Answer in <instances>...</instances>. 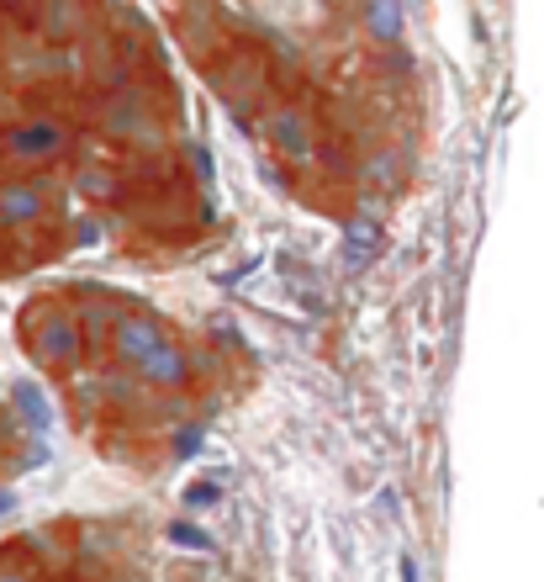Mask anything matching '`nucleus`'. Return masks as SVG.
<instances>
[{
	"mask_svg": "<svg viewBox=\"0 0 544 582\" xmlns=\"http://www.w3.org/2000/svg\"><path fill=\"white\" fill-rule=\"evenodd\" d=\"M165 340H169V334H165V323H159V318L127 313V318H122V329L112 334V355H117L122 371H133V376H138L143 361H148V355H154Z\"/></svg>",
	"mask_w": 544,
	"mask_h": 582,
	"instance_id": "5",
	"label": "nucleus"
},
{
	"mask_svg": "<svg viewBox=\"0 0 544 582\" xmlns=\"http://www.w3.org/2000/svg\"><path fill=\"white\" fill-rule=\"evenodd\" d=\"M17 509V492H11V487H0V513H11Z\"/></svg>",
	"mask_w": 544,
	"mask_h": 582,
	"instance_id": "17",
	"label": "nucleus"
},
{
	"mask_svg": "<svg viewBox=\"0 0 544 582\" xmlns=\"http://www.w3.org/2000/svg\"><path fill=\"white\" fill-rule=\"evenodd\" d=\"M22 329H27V350H32L38 365H48V371H70V365H80V355L91 350L80 318H74L70 308H53V302H38V308L27 313Z\"/></svg>",
	"mask_w": 544,
	"mask_h": 582,
	"instance_id": "1",
	"label": "nucleus"
},
{
	"mask_svg": "<svg viewBox=\"0 0 544 582\" xmlns=\"http://www.w3.org/2000/svg\"><path fill=\"white\" fill-rule=\"evenodd\" d=\"M359 17H365V27H370L376 43H391V38L402 32V6H365Z\"/></svg>",
	"mask_w": 544,
	"mask_h": 582,
	"instance_id": "11",
	"label": "nucleus"
},
{
	"mask_svg": "<svg viewBox=\"0 0 544 582\" xmlns=\"http://www.w3.org/2000/svg\"><path fill=\"white\" fill-rule=\"evenodd\" d=\"M95 122H101L106 138H127V144H138V138H159V117L148 112V101H143L138 91H117V96H106L101 101V112H95Z\"/></svg>",
	"mask_w": 544,
	"mask_h": 582,
	"instance_id": "4",
	"label": "nucleus"
},
{
	"mask_svg": "<svg viewBox=\"0 0 544 582\" xmlns=\"http://www.w3.org/2000/svg\"><path fill=\"white\" fill-rule=\"evenodd\" d=\"M80 191H85V196H101V201H106V196H117V175L106 170V165H95V170H80Z\"/></svg>",
	"mask_w": 544,
	"mask_h": 582,
	"instance_id": "13",
	"label": "nucleus"
},
{
	"mask_svg": "<svg viewBox=\"0 0 544 582\" xmlns=\"http://www.w3.org/2000/svg\"><path fill=\"white\" fill-rule=\"evenodd\" d=\"M217 80V96H228L233 106H243V96H254V91H264V59H254V53H222V64L212 70Z\"/></svg>",
	"mask_w": 544,
	"mask_h": 582,
	"instance_id": "7",
	"label": "nucleus"
},
{
	"mask_svg": "<svg viewBox=\"0 0 544 582\" xmlns=\"http://www.w3.org/2000/svg\"><path fill=\"white\" fill-rule=\"evenodd\" d=\"M380 254V212H355L344 228V270H365Z\"/></svg>",
	"mask_w": 544,
	"mask_h": 582,
	"instance_id": "9",
	"label": "nucleus"
},
{
	"mask_svg": "<svg viewBox=\"0 0 544 582\" xmlns=\"http://www.w3.org/2000/svg\"><path fill=\"white\" fill-rule=\"evenodd\" d=\"M11 403H17V413H22V424L32 435H48V429H53V403L43 397L38 382H11Z\"/></svg>",
	"mask_w": 544,
	"mask_h": 582,
	"instance_id": "10",
	"label": "nucleus"
},
{
	"mask_svg": "<svg viewBox=\"0 0 544 582\" xmlns=\"http://www.w3.org/2000/svg\"><path fill=\"white\" fill-rule=\"evenodd\" d=\"M190 365H196V361H190L186 350H180L175 340H165L154 355H148V361H143L138 382L148 392H186L190 387Z\"/></svg>",
	"mask_w": 544,
	"mask_h": 582,
	"instance_id": "8",
	"label": "nucleus"
},
{
	"mask_svg": "<svg viewBox=\"0 0 544 582\" xmlns=\"http://www.w3.org/2000/svg\"><path fill=\"white\" fill-rule=\"evenodd\" d=\"M201 439H207V424H186V429H175V456H180V461L196 456V450H201Z\"/></svg>",
	"mask_w": 544,
	"mask_h": 582,
	"instance_id": "14",
	"label": "nucleus"
},
{
	"mask_svg": "<svg viewBox=\"0 0 544 582\" xmlns=\"http://www.w3.org/2000/svg\"><path fill=\"white\" fill-rule=\"evenodd\" d=\"M48 218V191L43 180H0V228L22 233V228H38Z\"/></svg>",
	"mask_w": 544,
	"mask_h": 582,
	"instance_id": "6",
	"label": "nucleus"
},
{
	"mask_svg": "<svg viewBox=\"0 0 544 582\" xmlns=\"http://www.w3.org/2000/svg\"><path fill=\"white\" fill-rule=\"evenodd\" d=\"M365 170H370L376 186H391V180H397V154H370V165H365Z\"/></svg>",
	"mask_w": 544,
	"mask_h": 582,
	"instance_id": "16",
	"label": "nucleus"
},
{
	"mask_svg": "<svg viewBox=\"0 0 544 582\" xmlns=\"http://www.w3.org/2000/svg\"><path fill=\"white\" fill-rule=\"evenodd\" d=\"M0 582H38V578H27V572H11V567H6V572H0Z\"/></svg>",
	"mask_w": 544,
	"mask_h": 582,
	"instance_id": "18",
	"label": "nucleus"
},
{
	"mask_svg": "<svg viewBox=\"0 0 544 582\" xmlns=\"http://www.w3.org/2000/svg\"><path fill=\"white\" fill-rule=\"evenodd\" d=\"M169 540H175V545H186V551H212L217 540L207 530H201V524H190V519H175V524H169Z\"/></svg>",
	"mask_w": 544,
	"mask_h": 582,
	"instance_id": "12",
	"label": "nucleus"
},
{
	"mask_svg": "<svg viewBox=\"0 0 544 582\" xmlns=\"http://www.w3.org/2000/svg\"><path fill=\"white\" fill-rule=\"evenodd\" d=\"M264 133H270V144L281 154L285 165H312L317 159V122H312L307 106H275L270 117H264Z\"/></svg>",
	"mask_w": 544,
	"mask_h": 582,
	"instance_id": "3",
	"label": "nucleus"
},
{
	"mask_svg": "<svg viewBox=\"0 0 544 582\" xmlns=\"http://www.w3.org/2000/svg\"><path fill=\"white\" fill-rule=\"evenodd\" d=\"M212 503H222V487H217V482L186 487V509H212Z\"/></svg>",
	"mask_w": 544,
	"mask_h": 582,
	"instance_id": "15",
	"label": "nucleus"
},
{
	"mask_svg": "<svg viewBox=\"0 0 544 582\" xmlns=\"http://www.w3.org/2000/svg\"><path fill=\"white\" fill-rule=\"evenodd\" d=\"M0 148H6V159H17V165H48V159H59V154L70 148V122L64 117L11 122V127L0 133Z\"/></svg>",
	"mask_w": 544,
	"mask_h": 582,
	"instance_id": "2",
	"label": "nucleus"
}]
</instances>
